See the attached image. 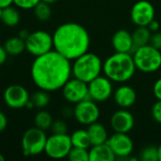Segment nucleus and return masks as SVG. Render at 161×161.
Segmentation results:
<instances>
[{"label":"nucleus","mask_w":161,"mask_h":161,"mask_svg":"<svg viewBox=\"0 0 161 161\" xmlns=\"http://www.w3.org/2000/svg\"><path fill=\"white\" fill-rule=\"evenodd\" d=\"M34 84L48 92L60 90L72 76L71 60L56 50L36 57L30 70Z\"/></svg>","instance_id":"1"},{"label":"nucleus","mask_w":161,"mask_h":161,"mask_svg":"<svg viewBox=\"0 0 161 161\" xmlns=\"http://www.w3.org/2000/svg\"><path fill=\"white\" fill-rule=\"evenodd\" d=\"M54 50L73 61L89 51L91 38L87 29L76 23H65L53 33Z\"/></svg>","instance_id":"2"},{"label":"nucleus","mask_w":161,"mask_h":161,"mask_svg":"<svg viewBox=\"0 0 161 161\" xmlns=\"http://www.w3.org/2000/svg\"><path fill=\"white\" fill-rule=\"evenodd\" d=\"M137 68L131 53L115 52L103 62V73L112 82L125 83L135 75Z\"/></svg>","instance_id":"3"},{"label":"nucleus","mask_w":161,"mask_h":161,"mask_svg":"<svg viewBox=\"0 0 161 161\" xmlns=\"http://www.w3.org/2000/svg\"><path fill=\"white\" fill-rule=\"evenodd\" d=\"M103 72V61L96 54L89 51L73 60L72 75L86 83L91 82Z\"/></svg>","instance_id":"4"},{"label":"nucleus","mask_w":161,"mask_h":161,"mask_svg":"<svg viewBox=\"0 0 161 161\" xmlns=\"http://www.w3.org/2000/svg\"><path fill=\"white\" fill-rule=\"evenodd\" d=\"M132 56L136 68L142 73L152 74L160 69L161 51L149 43L136 48Z\"/></svg>","instance_id":"5"},{"label":"nucleus","mask_w":161,"mask_h":161,"mask_svg":"<svg viewBox=\"0 0 161 161\" xmlns=\"http://www.w3.org/2000/svg\"><path fill=\"white\" fill-rule=\"evenodd\" d=\"M47 136L44 130L38 127L27 129L22 137V149L25 157L38 156L44 152Z\"/></svg>","instance_id":"6"},{"label":"nucleus","mask_w":161,"mask_h":161,"mask_svg":"<svg viewBox=\"0 0 161 161\" xmlns=\"http://www.w3.org/2000/svg\"><path fill=\"white\" fill-rule=\"evenodd\" d=\"M25 42V50L35 58L46 54L54 49L53 36L44 30H36L30 32Z\"/></svg>","instance_id":"7"},{"label":"nucleus","mask_w":161,"mask_h":161,"mask_svg":"<svg viewBox=\"0 0 161 161\" xmlns=\"http://www.w3.org/2000/svg\"><path fill=\"white\" fill-rule=\"evenodd\" d=\"M73 147L68 134H52L47 137L44 153L53 159H62L68 157Z\"/></svg>","instance_id":"8"},{"label":"nucleus","mask_w":161,"mask_h":161,"mask_svg":"<svg viewBox=\"0 0 161 161\" xmlns=\"http://www.w3.org/2000/svg\"><path fill=\"white\" fill-rule=\"evenodd\" d=\"M73 116L76 122L88 126L98 121L100 109L96 102L88 98L75 104L73 109Z\"/></svg>","instance_id":"9"},{"label":"nucleus","mask_w":161,"mask_h":161,"mask_svg":"<svg viewBox=\"0 0 161 161\" xmlns=\"http://www.w3.org/2000/svg\"><path fill=\"white\" fill-rule=\"evenodd\" d=\"M89 97L96 103H103L113 95L112 81L106 75H99L88 83Z\"/></svg>","instance_id":"10"},{"label":"nucleus","mask_w":161,"mask_h":161,"mask_svg":"<svg viewBox=\"0 0 161 161\" xmlns=\"http://www.w3.org/2000/svg\"><path fill=\"white\" fill-rule=\"evenodd\" d=\"M62 95L66 101L71 104H77L89 97L88 83L77 79L73 76L71 77L61 88Z\"/></svg>","instance_id":"11"},{"label":"nucleus","mask_w":161,"mask_h":161,"mask_svg":"<svg viewBox=\"0 0 161 161\" xmlns=\"http://www.w3.org/2000/svg\"><path fill=\"white\" fill-rule=\"evenodd\" d=\"M107 143L114 153L116 158H127L131 156L134 150L133 141L127 133L115 132L108 137Z\"/></svg>","instance_id":"12"},{"label":"nucleus","mask_w":161,"mask_h":161,"mask_svg":"<svg viewBox=\"0 0 161 161\" xmlns=\"http://www.w3.org/2000/svg\"><path fill=\"white\" fill-rule=\"evenodd\" d=\"M155 8L149 1L140 0L131 8V20L137 26H147L155 19Z\"/></svg>","instance_id":"13"},{"label":"nucleus","mask_w":161,"mask_h":161,"mask_svg":"<svg viewBox=\"0 0 161 161\" xmlns=\"http://www.w3.org/2000/svg\"><path fill=\"white\" fill-rule=\"evenodd\" d=\"M3 98L8 108L13 109H19L22 108H25V105L28 102L30 95L25 87L15 84L8 86L5 90Z\"/></svg>","instance_id":"14"},{"label":"nucleus","mask_w":161,"mask_h":161,"mask_svg":"<svg viewBox=\"0 0 161 161\" xmlns=\"http://www.w3.org/2000/svg\"><path fill=\"white\" fill-rule=\"evenodd\" d=\"M135 125V119L131 112L125 108L115 111L110 118V126L114 132L129 133Z\"/></svg>","instance_id":"15"},{"label":"nucleus","mask_w":161,"mask_h":161,"mask_svg":"<svg viewBox=\"0 0 161 161\" xmlns=\"http://www.w3.org/2000/svg\"><path fill=\"white\" fill-rule=\"evenodd\" d=\"M111 43L115 52L132 53L135 50L132 33L125 29H120L116 31L112 37Z\"/></svg>","instance_id":"16"},{"label":"nucleus","mask_w":161,"mask_h":161,"mask_svg":"<svg viewBox=\"0 0 161 161\" xmlns=\"http://www.w3.org/2000/svg\"><path fill=\"white\" fill-rule=\"evenodd\" d=\"M113 97L118 107L121 108H128L135 104L137 100V93L132 87L128 85H122L113 92Z\"/></svg>","instance_id":"17"},{"label":"nucleus","mask_w":161,"mask_h":161,"mask_svg":"<svg viewBox=\"0 0 161 161\" xmlns=\"http://www.w3.org/2000/svg\"><path fill=\"white\" fill-rule=\"evenodd\" d=\"M90 161H113L116 157L108 143L92 145L89 150Z\"/></svg>","instance_id":"18"},{"label":"nucleus","mask_w":161,"mask_h":161,"mask_svg":"<svg viewBox=\"0 0 161 161\" xmlns=\"http://www.w3.org/2000/svg\"><path fill=\"white\" fill-rule=\"evenodd\" d=\"M87 131L92 142V146L106 143L108 140V134L107 128L98 122H95L88 125Z\"/></svg>","instance_id":"19"},{"label":"nucleus","mask_w":161,"mask_h":161,"mask_svg":"<svg viewBox=\"0 0 161 161\" xmlns=\"http://www.w3.org/2000/svg\"><path fill=\"white\" fill-rule=\"evenodd\" d=\"M20 20H21L20 12L18 11L16 8H13L12 5L7 8H4L2 9L1 22L7 26H9V27L16 26L20 23Z\"/></svg>","instance_id":"20"},{"label":"nucleus","mask_w":161,"mask_h":161,"mask_svg":"<svg viewBox=\"0 0 161 161\" xmlns=\"http://www.w3.org/2000/svg\"><path fill=\"white\" fill-rule=\"evenodd\" d=\"M70 137L73 147H79L85 149H90L92 147V142L87 129H77L74 131Z\"/></svg>","instance_id":"21"},{"label":"nucleus","mask_w":161,"mask_h":161,"mask_svg":"<svg viewBox=\"0 0 161 161\" xmlns=\"http://www.w3.org/2000/svg\"><path fill=\"white\" fill-rule=\"evenodd\" d=\"M152 32L148 26H138L132 33L135 49L143 45H146L150 42Z\"/></svg>","instance_id":"22"},{"label":"nucleus","mask_w":161,"mask_h":161,"mask_svg":"<svg viewBox=\"0 0 161 161\" xmlns=\"http://www.w3.org/2000/svg\"><path fill=\"white\" fill-rule=\"evenodd\" d=\"M4 47L10 56H18L25 50V42L20 37H11L5 42Z\"/></svg>","instance_id":"23"},{"label":"nucleus","mask_w":161,"mask_h":161,"mask_svg":"<svg viewBox=\"0 0 161 161\" xmlns=\"http://www.w3.org/2000/svg\"><path fill=\"white\" fill-rule=\"evenodd\" d=\"M53 122L54 121H53L52 115L48 111L43 110V109H40L34 117L35 126L44 131L47 129H50Z\"/></svg>","instance_id":"24"},{"label":"nucleus","mask_w":161,"mask_h":161,"mask_svg":"<svg viewBox=\"0 0 161 161\" xmlns=\"http://www.w3.org/2000/svg\"><path fill=\"white\" fill-rule=\"evenodd\" d=\"M30 101L33 103L34 108L42 109L44 108L50 102V95L49 92L43 90H39L32 93L30 96Z\"/></svg>","instance_id":"25"},{"label":"nucleus","mask_w":161,"mask_h":161,"mask_svg":"<svg viewBox=\"0 0 161 161\" xmlns=\"http://www.w3.org/2000/svg\"><path fill=\"white\" fill-rule=\"evenodd\" d=\"M34 10V14L36 16V18L42 22H45L48 21L51 18L52 15V9L50 7V4L41 1L40 3H38L36 5V7L33 8Z\"/></svg>","instance_id":"26"},{"label":"nucleus","mask_w":161,"mask_h":161,"mask_svg":"<svg viewBox=\"0 0 161 161\" xmlns=\"http://www.w3.org/2000/svg\"><path fill=\"white\" fill-rule=\"evenodd\" d=\"M67 158L71 161H90L89 149L72 147Z\"/></svg>","instance_id":"27"},{"label":"nucleus","mask_w":161,"mask_h":161,"mask_svg":"<svg viewBox=\"0 0 161 161\" xmlns=\"http://www.w3.org/2000/svg\"><path fill=\"white\" fill-rule=\"evenodd\" d=\"M140 158L142 161H158V147L153 145L144 147L141 152Z\"/></svg>","instance_id":"28"},{"label":"nucleus","mask_w":161,"mask_h":161,"mask_svg":"<svg viewBox=\"0 0 161 161\" xmlns=\"http://www.w3.org/2000/svg\"><path fill=\"white\" fill-rule=\"evenodd\" d=\"M50 129L52 130L53 134H67L68 126L64 121L57 120V121L53 122Z\"/></svg>","instance_id":"29"},{"label":"nucleus","mask_w":161,"mask_h":161,"mask_svg":"<svg viewBox=\"0 0 161 161\" xmlns=\"http://www.w3.org/2000/svg\"><path fill=\"white\" fill-rule=\"evenodd\" d=\"M42 0H13V4L22 9H33Z\"/></svg>","instance_id":"30"},{"label":"nucleus","mask_w":161,"mask_h":161,"mask_svg":"<svg viewBox=\"0 0 161 161\" xmlns=\"http://www.w3.org/2000/svg\"><path fill=\"white\" fill-rule=\"evenodd\" d=\"M152 116L154 120L161 125V100H158L152 108Z\"/></svg>","instance_id":"31"},{"label":"nucleus","mask_w":161,"mask_h":161,"mask_svg":"<svg viewBox=\"0 0 161 161\" xmlns=\"http://www.w3.org/2000/svg\"><path fill=\"white\" fill-rule=\"evenodd\" d=\"M149 44H151L152 46H154L157 49L161 50V32L157 31V32L152 33Z\"/></svg>","instance_id":"32"},{"label":"nucleus","mask_w":161,"mask_h":161,"mask_svg":"<svg viewBox=\"0 0 161 161\" xmlns=\"http://www.w3.org/2000/svg\"><path fill=\"white\" fill-rule=\"evenodd\" d=\"M153 92L158 100H161V77L155 82L153 87Z\"/></svg>","instance_id":"33"},{"label":"nucleus","mask_w":161,"mask_h":161,"mask_svg":"<svg viewBox=\"0 0 161 161\" xmlns=\"http://www.w3.org/2000/svg\"><path fill=\"white\" fill-rule=\"evenodd\" d=\"M8 125V118L4 112L0 111V133L3 132Z\"/></svg>","instance_id":"34"},{"label":"nucleus","mask_w":161,"mask_h":161,"mask_svg":"<svg viewBox=\"0 0 161 161\" xmlns=\"http://www.w3.org/2000/svg\"><path fill=\"white\" fill-rule=\"evenodd\" d=\"M8 53L4 47V45H0V66L3 65L6 61H7V58H8Z\"/></svg>","instance_id":"35"},{"label":"nucleus","mask_w":161,"mask_h":161,"mask_svg":"<svg viewBox=\"0 0 161 161\" xmlns=\"http://www.w3.org/2000/svg\"><path fill=\"white\" fill-rule=\"evenodd\" d=\"M148 28L151 30V32L152 33H154V32H157V31H159V28H160V25H159V23L157 21V20H153L148 25Z\"/></svg>","instance_id":"36"},{"label":"nucleus","mask_w":161,"mask_h":161,"mask_svg":"<svg viewBox=\"0 0 161 161\" xmlns=\"http://www.w3.org/2000/svg\"><path fill=\"white\" fill-rule=\"evenodd\" d=\"M29 34H30V32H29L28 30H26V29H22V30H20V31H19L18 37H20L22 40L25 41V40L28 38Z\"/></svg>","instance_id":"37"},{"label":"nucleus","mask_w":161,"mask_h":161,"mask_svg":"<svg viewBox=\"0 0 161 161\" xmlns=\"http://www.w3.org/2000/svg\"><path fill=\"white\" fill-rule=\"evenodd\" d=\"M13 5V0H0V8H4Z\"/></svg>","instance_id":"38"},{"label":"nucleus","mask_w":161,"mask_h":161,"mask_svg":"<svg viewBox=\"0 0 161 161\" xmlns=\"http://www.w3.org/2000/svg\"><path fill=\"white\" fill-rule=\"evenodd\" d=\"M42 1H43V2H46V3H48V4L52 5V4H54V3L58 2V0H42Z\"/></svg>","instance_id":"39"},{"label":"nucleus","mask_w":161,"mask_h":161,"mask_svg":"<svg viewBox=\"0 0 161 161\" xmlns=\"http://www.w3.org/2000/svg\"><path fill=\"white\" fill-rule=\"evenodd\" d=\"M158 161H161V144L158 147Z\"/></svg>","instance_id":"40"},{"label":"nucleus","mask_w":161,"mask_h":161,"mask_svg":"<svg viewBox=\"0 0 161 161\" xmlns=\"http://www.w3.org/2000/svg\"><path fill=\"white\" fill-rule=\"evenodd\" d=\"M5 160V157L0 153V161H4Z\"/></svg>","instance_id":"41"},{"label":"nucleus","mask_w":161,"mask_h":161,"mask_svg":"<svg viewBox=\"0 0 161 161\" xmlns=\"http://www.w3.org/2000/svg\"><path fill=\"white\" fill-rule=\"evenodd\" d=\"M2 9H3V8H0V22H1V18H2Z\"/></svg>","instance_id":"42"}]
</instances>
